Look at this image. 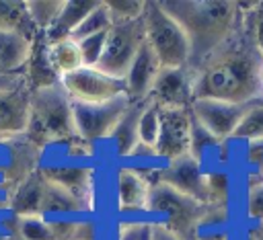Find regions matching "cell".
Returning a JSON list of instances; mask_svg holds the SVG:
<instances>
[{"instance_id": "cell-1", "label": "cell", "mask_w": 263, "mask_h": 240, "mask_svg": "<svg viewBox=\"0 0 263 240\" xmlns=\"http://www.w3.org/2000/svg\"><path fill=\"white\" fill-rule=\"evenodd\" d=\"M232 39V37H230ZM230 39L193 70V98H216L249 105L261 88V66L245 47H232Z\"/></svg>"}, {"instance_id": "cell-2", "label": "cell", "mask_w": 263, "mask_h": 240, "mask_svg": "<svg viewBox=\"0 0 263 240\" xmlns=\"http://www.w3.org/2000/svg\"><path fill=\"white\" fill-rule=\"evenodd\" d=\"M160 6L181 25L189 39V68L222 47L232 37L238 18V4L228 0H164Z\"/></svg>"}, {"instance_id": "cell-3", "label": "cell", "mask_w": 263, "mask_h": 240, "mask_svg": "<svg viewBox=\"0 0 263 240\" xmlns=\"http://www.w3.org/2000/svg\"><path fill=\"white\" fill-rule=\"evenodd\" d=\"M25 137L39 150L47 144H68L78 137L72 121V101L60 82L31 90L29 125Z\"/></svg>"}, {"instance_id": "cell-4", "label": "cell", "mask_w": 263, "mask_h": 240, "mask_svg": "<svg viewBox=\"0 0 263 240\" xmlns=\"http://www.w3.org/2000/svg\"><path fill=\"white\" fill-rule=\"evenodd\" d=\"M146 43L162 68H185L191 62V45L181 25L160 6V2H146L144 14Z\"/></svg>"}, {"instance_id": "cell-5", "label": "cell", "mask_w": 263, "mask_h": 240, "mask_svg": "<svg viewBox=\"0 0 263 240\" xmlns=\"http://www.w3.org/2000/svg\"><path fill=\"white\" fill-rule=\"evenodd\" d=\"M205 209H208V205L197 203L162 183H152V187H150L146 211L150 215H156L160 224H164L166 228L177 232L183 240H187L193 234V230H195L197 222L201 219V215L205 213Z\"/></svg>"}, {"instance_id": "cell-6", "label": "cell", "mask_w": 263, "mask_h": 240, "mask_svg": "<svg viewBox=\"0 0 263 240\" xmlns=\"http://www.w3.org/2000/svg\"><path fill=\"white\" fill-rule=\"evenodd\" d=\"M146 41V33H144V21L142 16L129 23H115L109 31H107V39H105V47H103V55L99 59V64L95 68H99L101 72L123 80L125 72L129 70L134 57L138 55L140 47Z\"/></svg>"}, {"instance_id": "cell-7", "label": "cell", "mask_w": 263, "mask_h": 240, "mask_svg": "<svg viewBox=\"0 0 263 240\" xmlns=\"http://www.w3.org/2000/svg\"><path fill=\"white\" fill-rule=\"evenodd\" d=\"M129 105L132 101L127 98V94L97 105L72 103V121L76 135L88 144L109 139L115 123L129 109Z\"/></svg>"}, {"instance_id": "cell-8", "label": "cell", "mask_w": 263, "mask_h": 240, "mask_svg": "<svg viewBox=\"0 0 263 240\" xmlns=\"http://www.w3.org/2000/svg\"><path fill=\"white\" fill-rule=\"evenodd\" d=\"M60 86L64 88V92L70 96L72 103H84V105L107 103L125 94L123 80L113 78L95 66H82L80 70L62 76Z\"/></svg>"}, {"instance_id": "cell-9", "label": "cell", "mask_w": 263, "mask_h": 240, "mask_svg": "<svg viewBox=\"0 0 263 240\" xmlns=\"http://www.w3.org/2000/svg\"><path fill=\"white\" fill-rule=\"evenodd\" d=\"M193 117L189 109H160V129L154 146L156 158L171 162L191 154Z\"/></svg>"}, {"instance_id": "cell-10", "label": "cell", "mask_w": 263, "mask_h": 240, "mask_svg": "<svg viewBox=\"0 0 263 240\" xmlns=\"http://www.w3.org/2000/svg\"><path fill=\"white\" fill-rule=\"evenodd\" d=\"M247 105L216 101V98H193L189 111L193 121L216 142L232 137Z\"/></svg>"}, {"instance_id": "cell-11", "label": "cell", "mask_w": 263, "mask_h": 240, "mask_svg": "<svg viewBox=\"0 0 263 240\" xmlns=\"http://www.w3.org/2000/svg\"><path fill=\"white\" fill-rule=\"evenodd\" d=\"M156 183H162L181 195L208 205V183L201 162L191 154L181 156L177 160L164 162L162 168H156Z\"/></svg>"}, {"instance_id": "cell-12", "label": "cell", "mask_w": 263, "mask_h": 240, "mask_svg": "<svg viewBox=\"0 0 263 240\" xmlns=\"http://www.w3.org/2000/svg\"><path fill=\"white\" fill-rule=\"evenodd\" d=\"M195 74L185 68H162L148 94V103L158 109H189L193 103Z\"/></svg>"}, {"instance_id": "cell-13", "label": "cell", "mask_w": 263, "mask_h": 240, "mask_svg": "<svg viewBox=\"0 0 263 240\" xmlns=\"http://www.w3.org/2000/svg\"><path fill=\"white\" fill-rule=\"evenodd\" d=\"M41 174L53 187L66 191L74 199H78L86 209H92V187H95V172L86 164H49L39 166Z\"/></svg>"}, {"instance_id": "cell-14", "label": "cell", "mask_w": 263, "mask_h": 240, "mask_svg": "<svg viewBox=\"0 0 263 240\" xmlns=\"http://www.w3.org/2000/svg\"><path fill=\"white\" fill-rule=\"evenodd\" d=\"M29 94L31 88L25 84L0 90V137L12 142L27 133L29 125Z\"/></svg>"}, {"instance_id": "cell-15", "label": "cell", "mask_w": 263, "mask_h": 240, "mask_svg": "<svg viewBox=\"0 0 263 240\" xmlns=\"http://www.w3.org/2000/svg\"><path fill=\"white\" fill-rule=\"evenodd\" d=\"M162 66L158 64L156 55L152 53V49L148 47V43L144 41V45L140 47L138 55L134 57L129 70L123 76V86H125V94L132 103H144L148 101V94L156 82V76L160 74Z\"/></svg>"}, {"instance_id": "cell-16", "label": "cell", "mask_w": 263, "mask_h": 240, "mask_svg": "<svg viewBox=\"0 0 263 240\" xmlns=\"http://www.w3.org/2000/svg\"><path fill=\"white\" fill-rule=\"evenodd\" d=\"M150 178L144 170L123 166L117 170L115 181V195H117V209L121 213H142L148 207L150 195Z\"/></svg>"}, {"instance_id": "cell-17", "label": "cell", "mask_w": 263, "mask_h": 240, "mask_svg": "<svg viewBox=\"0 0 263 240\" xmlns=\"http://www.w3.org/2000/svg\"><path fill=\"white\" fill-rule=\"evenodd\" d=\"M47 191V181L41 174V168L33 170L29 176H25L21 183H16L6 199L8 209L14 217L21 215H41L43 199Z\"/></svg>"}, {"instance_id": "cell-18", "label": "cell", "mask_w": 263, "mask_h": 240, "mask_svg": "<svg viewBox=\"0 0 263 240\" xmlns=\"http://www.w3.org/2000/svg\"><path fill=\"white\" fill-rule=\"evenodd\" d=\"M35 39L21 33L0 31V76H23Z\"/></svg>"}, {"instance_id": "cell-19", "label": "cell", "mask_w": 263, "mask_h": 240, "mask_svg": "<svg viewBox=\"0 0 263 240\" xmlns=\"http://www.w3.org/2000/svg\"><path fill=\"white\" fill-rule=\"evenodd\" d=\"M99 4V0H64V6L51 25L47 33H43L45 43H55L62 39H70L72 33L78 29V25L84 21V16Z\"/></svg>"}, {"instance_id": "cell-20", "label": "cell", "mask_w": 263, "mask_h": 240, "mask_svg": "<svg viewBox=\"0 0 263 240\" xmlns=\"http://www.w3.org/2000/svg\"><path fill=\"white\" fill-rule=\"evenodd\" d=\"M146 107V101L144 103H132L129 109L119 117V121L115 123L113 131H111V144H113V150L119 158H132V152L136 150L138 146V121H140V115Z\"/></svg>"}, {"instance_id": "cell-21", "label": "cell", "mask_w": 263, "mask_h": 240, "mask_svg": "<svg viewBox=\"0 0 263 240\" xmlns=\"http://www.w3.org/2000/svg\"><path fill=\"white\" fill-rule=\"evenodd\" d=\"M47 45V59L51 70L55 72L58 78L68 76L76 70H80L84 66L82 55H80V47L74 39H62L55 43H45Z\"/></svg>"}, {"instance_id": "cell-22", "label": "cell", "mask_w": 263, "mask_h": 240, "mask_svg": "<svg viewBox=\"0 0 263 240\" xmlns=\"http://www.w3.org/2000/svg\"><path fill=\"white\" fill-rule=\"evenodd\" d=\"M0 31L2 33H21L35 39L39 33L29 21L25 0H0Z\"/></svg>"}, {"instance_id": "cell-23", "label": "cell", "mask_w": 263, "mask_h": 240, "mask_svg": "<svg viewBox=\"0 0 263 240\" xmlns=\"http://www.w3.org/2000/svg\"><path fill=\"white\" fill-rule=\"evenodd\" d=\"M82 211H88L86 205H82L78 199H74L66 191H62V189L53 187L51 183H47V191H45V199H43V207H41V215L43 217H47V219H60L62 215L82 213Z\"/></svg>"}, {"instance_id": "cell-24", "label": "cell", "mask_w": 263, "mask_h": 240, "mask_svg": "<svg viewBox=\"0 0 263 240\" xmlns=\"http://www.w3.org/2000/svg\"><path fill=\"white\" fill-rule=\"evenodd\" d=\"M62 6H64V0H25L29 21L39 35H43L51 29Z\"/></svg>"}, {"instance_id": "cell-25", "label": "cell", "mask_w": 263, "mask_h": 240, "mask_svg": "<svg viewBox=\"0 0 263 240\" xmlns=\"http://www.w3.org/2000/svg\"><path fill=\"white\" fill-rule=\"evenodd\" d=\"M12 234L23 240H55L51 219L43 215H21L12 219Z\"/></svg>"}, {"instance_id": "cell-26", "label": "cell", "mask_w": 263, "mask_h": 240, "mask_svg": "<svg viewBox=\"0 0 263 240\" xmlns=\"http://www.w3.org/2000/svg\"><path fill=\"white\" fill-rule=\"evenodd\" d=\"M111 27H113V21H111V14H109V10H107V4H105V0H99V4L84 16V21L78 25V29L72 33L70 39L78 41V39L88 37V35L107 33Z\"/></svg>"}, {"instance_id": "cell-27", "label": "cell", "mask_w": 263, "mask_h": 240, "mask_svg": "<svg viewBox=\"0 0 263 240\" xmlns=\"http://www.w3.org/2000/svg\"><path fill=\"white\" fill-rule=\"evenodd\" d=\"M232 137L261 142L263 139V105H247Z\"/></svg>"}, {"instance_id": "cell-28", "label": "cell", "mask_w": 263, "mask_h": 240, "mask_svg": "<svg viewBox=\"0 0 263 240\" xmlns=\"http://www.w3.org/2000/svg\"><path fill=\"white\" fill-rule=\"evenodd\" d=\"M158 129H160V109L146 101V107H144V111L140 115V121H138V139H140V144L154 148L156 139H158Z\"/></svg>"}, {"instance_id": "cell-29", "label": "cell", "mask_w": 263, "mask_h": 240, "mask_svg": "<svg viewBox=\"0 0 263 240\" xmlns=\"http://www.w3.org/2000/svg\"><path fill=\"white\" fill-rule=\"evenodd\" d=\"M105 4H107L113 25L136 21L144 14V8H146L144 0H105Z\"/></svg>"}, {"instance_id": "cell-30", "label": "cell", "mask_w": 263, "mask_h": 240, "mask_svg": "<svg viewBox=\"0 0 263 240\" xmlns=\"http://www.w3.org/2000/svg\"><path fill=\"white\" fill-rule=\"evenodd\" d=\"M105 39H107V33H97V35H88V37H82L76 41L80 47V55H82L84 66H97L99 64V59L103 55Z\"/></svg>"}, {"instance_id": "cell-31", "label": "cell", "mask_w": 263, "mask_h": 240, "mask_svg": "<svg viewBox=\"0 0 263 240\" xmlns=\"http://www.w3.org/2000/svg\"><path fill=\"white\" fill-rule=\"evenodd\" d=\"M117 240H150V222H123Z\"/></svg>"}, {"instance_id": "cell-32", "label": "cell", "mask_w": 263, "mask_h": 240, "mask_svg": "<svg viewBox=\"0 0 263 240\" xmlns=\"http://www.w3.org/2000/svg\"><path fill=\"white\" fill-rule=\"evenodd\" d=\"M251 35H253V45L263 57V4L255 6V12L251 14Z\"/></svg>"}, {"instance_id": "cell-33", "label": "cell", "mask_w": 263, "mask_h": 240, "mask_svg": "<svg viewBox=\"0 0 263 240\" xmlns=\"http://www.w3.org/2000/svg\"><path fill=\"white\" fill-rule=\"evenodd\" d=\"M249 215L253 219H263V185H255L249 191V201H247Z\"/></svg>"}, {"instance_id": "cell-34", "label": "cell", "mask_w": 263, "mask_h": 240, "mask_svg": "<svg viewBox=\"0 0 263 240\" xmlns=\"http://www.w3.org/2000/svg\"><path fill=\"white\" fill-rule=\"evenodd\" d=\"M150 240H183L177 232L166 228L160 222H150Z\"/></svg>"}, {"instance_id": "cell-35", "label": "cell", "mask_w": 263, "mask_h": 240, "mask_svg": "<svg viewBox=\"0 0 263 240\" xmlns=\"http://www.w3.org/2000/svg\"><path fill=\"white\" fill-rule=\"evenodd\" d=\"M25 84V76H0V90L2 88H14Z\"/></svg>"}, {"instance_id": "cell-36", "label": "cell", "mask_w": 263, "mask_h": 240, "mask_svg": "<svg viewBox=\"0 0 263 240\" xmlns=\"http://www.w3.org/2000/svg\"><path fill=\"white\" fill-rule=\"evenodd\" d=\"M2 240H23V238H18L16 234H12V232H10V234H8V236H4Z\"/></svg>"}, {"instance_id": "cell-37", "label": "cell", "mask_w": 263, "mask_h": 240, "mask_svg": "<svg viewBox=\"0 0 263 240\" xmlns=\"http://www.w3.org/2000/svg\"><path fill=\"white\" fill-rule=\"evenodd\" d=\"M261 86H263V66H261Z\"/></svg>"}, {"instance_id": "cell-38", "label": "cell", "mask_w": 263, "mask_h": 240, "mask_svg": "<svg viewBox=\"0 0 263 240\" xmlns=\"http://www.w3.org/2000/svg\"><path fill=\"white\" fill-rule=\"evenodd\" d=\"M0 144H6V139H2V137H0Z\"/></svg>"}, {"instance_id": "cell-39", "label": "cell", "mask_w": 263, "mask_h": 240, "mask_svg": "<svg viewBox=\"0 0 263 240\" xmlns=\"http://www.w3.org/2000/svg\"><path fill=\"white\" fill-rule=\"evenodd\" d=\"M187 240H195V238H191V236H189V238H187Z\"/></svg>"}, {"instance_id": "cell-40", "label": "cell", "mask_w": 263, "mask_h": 240, "mask_svg": "<svg viewBox=\"0 0 263 240\" xmlns=\"http://www.w3.org/2000/svg\"><path fill=\"white\" fill-rule=\"evenodd\" d=\"M72 240H76V238H72Z\"/></svg>"}]
</instances>
